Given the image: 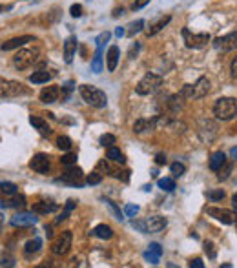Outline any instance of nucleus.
Returning <instances> with one entry per match:
<instances>
[{
	"label": "nucleus",
	"instance_id": "1",
	"mask_svg": "<svg viewBox=\"0 0 237 268\" xmlns=\"http://www.w3.org/2000/svg\"><path fill=\"white\" fill-rule=\"evenodd\" d=\"M213 115L219 120H232L237 117V99L234 97H221L213 104Z\"/></svg>",
	"mask_w": 237,
	"mask_h": 268
},
{
	"label": "nucleus",
	"instance_id": "2",
	"mask_svg": "<svg viewBox=\"0 0 237 268\" xmlns=\"http://www.w3.org/2000/svg\"><path fill=\"white\" fill-rule=\"evenodd\" d=\"M79 91H80V97H82V101L86 102V104H89V106H93V108H106L108 97L106 93L101 91L99 88L82 84V86L79 88Z\"/></svg>",
	"mask_w": 237,
	"mask_h": 268
},
{
	"label": "nucleus",
	"instance_id": "3",
	"mask_svg": "<svg viewBox=\"0 0 237 268\" xmlns=\"http://www.w3.org/2000/svg\"><path fill=\"white\" fill-rule=\"evenodd\" d=\"M131 225H133V228L141 230L142 233H157L160 230H164L168 221H166V217H160V215H152V217H146L144 221H133Z\"/></svg>",
	"mask_w": 237,
	"mask_h": 268
},
{
	"label": "nucleus",
	"instance_id": "4",
	"mask_svg": "<svg viewBox=\"0 0 237 268\" xmlns=\"http://www.w3.org/2000/svg\"><path fill=\"white\" fill-rule=\"evenodd\" d=\"M160 86H162V77H160V75H157V73H146V75L139 80L135 91L139 95H152Z\"/></svg>",
	"mask_w": 237,
	"mask_h": 268
},
{
	"label": "nucleus",
	"instance_id": "5",
	"mask_svg": "<svg viewBox=\"0 0 237 268\" xmlns=\"http://www.w3.org/2000/svg\"><path fill=\"white\" fill-rule=\"evenodd\" d=\"M37 57H39V49H20L17 51V55L13 57V64L18 70H26L30 68L33 62H37Z\"/></svg>",
	"mask_w": 237,
	"mask_h": 268
},
{
	"label": "nucleus",
	"instance_id": "6",
	"mask_svg": "<svg viewBox=\"0 0 237 268\" xmlns=\"http://www.w3.org/2000/svg\"><path fill=\"white\" fill-rule=\"evenodd\" d=\"M183 37L186 46L194 49L204 48L208 42H210V35L208 33H190V30H186V28L183 30Z\"/></svg>",
	"mask_w": 237,
	"mask_h": 268
},
{
	"label": "nucleus",
	"instance_id": "7",
	"mask_svg": "<svg viewBox=\"0 0 237 268\" xmlns=\"http://www.w3.org/2000/svg\"><path fill=\"white\" fill-rule=\"evenodd\" d=\"M26 93V88H24L20 82H15V80H0V97H6V99H11V97H18Z\"/></svg>",
	"mask_w": 237,
	"mask_h": 268
},
{
	"label": "nucleus",
	"instance_id": "8",
	"mask_svg": "<svg viewBox=\"0 0 237 268\" xmlns=\"http://www.w3.org/2000/svg\"><path fill=\"white\" fill-rule=\"evenodd\" d=\"M71 239H73V235H71L70 230L62 232L59 237L53 241V244H51V252H53L55 256H64V254H68V250H70V246H71Z\"/></svg>",
	"mask_w": 237,
	"mask_h": 268
},
{
	"label": "nucleus",
	"instance_id": "9",
	"mask_svg": "<svg viewBox=\"0 0 237 268\" xmlns=\"http://www.w3.org/2000/svg\"><path fill=\"white\" fill-rule=\"evenodd\" d=\"M213 48L217 51H223V53H228V51H234L237 49V33H228L225 37H219L213 40Z\"/></svg>",
	"mask_w": 237,
	"mask_h": 268
},
{
	"label": "nucleus",
	"instance_id": "10",
	"mask_svg": "<svg viewBox=\"0 0 237 268\" xmlns=\"http://www.w3.org/2000/svg\"><path fill=\"white\" fill-rule=\"evenodd\" d=\"M206 214L210 215V217H213V219L221 221L223 225H234V223H236V219H237L236 212H232V210H225V208H215V206L208 208Z\"/></svg>",
	"mask_w": 237,
	"mask_h": 268
},
{
	"label": "nucleus",
	"instance_id": "11",
	"mask_svg": "<svg viewBox=\"0 0 237 268\" xmlns=\"http://www.w3.org/2000/svg\"><path fill=\"white\" fill-rule=\"evenodd\" d=\"M37 215L35 212H18L17 215L11 217V227H18V228H28V227H35L37 225Z\"/></svg>",
	"mask_w": 237,
	"mask_h": 268
},
{
	"label": "nucleus",
	"instance_id": "12",
	"mask_svg": "<svg viewBox=\"0 0 237 268\" xmlns=\"http://www.w3.org/2000/svg\"><path fill=\"white\" fill-rule=\"evenodd\" d=\"M30 166L33 172L44 175V173H47L49 172V168H51V164H49V157H47L46 153H37L35 157L31 159Z\"/></svg>",
	"mask_w": 237,
	"mask_h": 268
},
{
	"label": "nucleus",
	"instance_id": "13",
	"mask_svg": "<svg viewBox=\"0 0 237 268\" xmlns=\"http://www.w3.org/2000/svg\"><path fill=\"white\" fill-rule=\"evenodd\" d=\"M82 170L80 168H75V166H70L68 168V172L66 173H62V177H59L57 181H62V183H68V185H77V186H80V181H82Z\"/></svg>",
	"mask_w": 237,
	"mask_h": 268
},
{
	"label": "nucleus",
	"instance_id": "14",
	"mask_svg": "<svg viewBox=\"0 0 237 268\" xmlns=\"http://www.w3.org/2000/svg\"><path fill=\"white\" fill-rule=\"evenodd\" d=\"M28 42H35V37L31 35H22V37H15V38H11V40L7 42H2V51H9V49H17L20 48V46H24V44H28Z\"/></svg>",
	"mask_w": 237,
	"mask_h": 268
},
{
	"label": "nucleus",
	"instance_id": "15",
	"mask_svg": "<svg viewBox=\"0 0 237 268\" xmlns=\"http://www.w3.org/2000/svg\"><path fill=\"white\" fill-rule=\"evenodd\" d=\"M59 97H60V88H57V86H47V88H44L40 91V101L44 104H53V102L59 101Z\"/></svg>",
	"mask_w": 237,
	"mask_h": 268
},
{
	"label": "nucleus",
	"instance_id": "16",
	"mask_svg": "<svg viewBox=\"0 0 237 268\" xmlns=\"http://www.w3.org/2000/svg\"><path fill=\"white\" fill-rule=\"evenodd\" d=\"M2 206L4 208H24L26 206V197L13 193V195H4L2 199Z\"/></svg>",
	"mask_w": 237,
	"mask_h": 268
},
{
	"label": "nucleus",
	"instance_id": "17",
	"mask_svg": "<svg viewBox=\"0 0 237 268\" xmlns=\"http://www.w3.org/2000/svg\"><path fill=\"white\" fill-rule=\"evenodd\" d=\"M192 86H194V99H202V97L208 95V91H210V80H208L206 77H201L196 84H192Z\"/></svg>",
	"mask_w": 237,
	"mask_h": 268
},
{
	"label": "nucleus",
	"instance_id": "18",
	"mask_svg": "<svg viewBox=\"0 0 237 268\" xmlns=\"http://www.w3.org/2000/svg\"><path fill=\"white\" fill-rule=\"evenodd\" d=\"M75 51H77V38H75V37H68L64 42V60L68 64L73 60Z\"/></svg>",
	"mask_w": 237,
	"mask_h": 268
},
{
	"label": "nucleus",
	"instance_id": "19",
	"mask_svg": "<svg viewBox=\"0 0 237 268\" xmlns=\"http://www.w3.org/2000/svg\"><path fill=\"white\" fill-rule=\"evenodd\" d=\"M170 20H172V17H170V15L157 18L155 22H152V24H150V28L146 30V35H148V37H154L155 33H159V31L162 30V28H164V26L168 24V22H170Z\"/></svg>",
	"mask_w": 237,
	"mask_h": 268
},
{
	"label": "nucleus",
	"instance_id": "20",
	"mask_svg": "<svg viewBox=\"0 0 237 268\" xmlns=\"http://www.w3.org/2000/svg\"><path fill=\"white\" fill-rule=\"evenodd\" d=\"M155 126H157V117L155 119H139L133 124V131L135 133H144V131H148V130H154Z\"/></svg>",
	"mask_w": 237,
	"mask_h": 268
},
{
	"label": "nucleus",
	"instance_id": "21",
	"mask_svg": "<svg viewBox=\"0 0 237 268\" xmlns=\"http://www.w3.org/2000/svg\"><path fill=\"white\" fill-rule=\"evenodd\" d=\"M118 57H120V51H118L117 46H112V48L108 49V55H106L108 72H115V68H117V62H118Z\"/></svg>",
	"mask_w": 237,
	"mask_h": 268
},
{
	"label": "nucleus",
	"instance_id": "22",
	"mask_svg": "<svg viewBox=\"0 0 237 268\" xmlns=\"http://www.w3.org/2000/svg\"><path fill=\"white\" fill-rule=\"evenodd\" d=\"M30 122H31V126H35L37 130L40 131V135H44V137L51 135V128L47 126V122L44 119H40V117H33V115H31Z\"/></svg>",
	"mask_w": 237,
	"mask_h": 268
},
{
	"label": "nucleus",
	"instance_id": "23",
	"mask_svg": "<svg viewBox=\"0 0 237 268\" xmlns=\"http://www.w3.org/2000/svg\"><path fill=\"white\" fill-rule=\"evenodd\" d=\"M225 162H226L225 152H215V153H212V157H210V170H212V172H219V168L223 166Z\"/></svg>",
	"mask_w": 237,
	"mask_h": 268
},
{
	"label": "nucleus",
	"instance_id": "24",
	"mask_svg": "<svg viewBox=\"0 0 237 268\" xmlns=\"http://www.w3.org/2000/svg\"><path fill=\"white\" fill-rule=\"evenodd\" d=\"M91 235L99 239H112L113 237V230L108 225H97V227L91 230Z\"/></svg>",
	"mask_w": 237,
	"mask_h": 268
},
{
	"label": "nucleus",
	"instance_id": "25",
	"mask_svg": "<svg viewBox=\"0 0 237 268\" xmlns=\"http://www.w3.org/2000/svg\"><path fill=\"white\" fill-rule=\"evenodd\" d=\"M57 208H59V206L55 203L40 201V203H37L35 206H33V212H35V214H51V212H55Z\"/></svg>",
	"mask_w": 237,
	"mask_h": 268
},
{
	"label": "nucleus",
	"instance_id": "26",
	"mask_svg": "<svg viewBox=\"0 0 237 268\" xmlns=\"http://www.w3.org/2000/svg\"><path fill=\"white\" fill-rule=\"evenodd\" d=\"M51 80V73H47L46 70H40V72H35L33 75H30V82L33 84H46Z\"/></svg>",
	"mask_w": 237,
	"mask_h": 268
},
{
	"label": "nucleus",
	"instance_id": "27",
	"mask_svg": "<svg viewBox=\"0 0 237 268\" xmlns=\"http://www.w3.org/2000/svg\"><path fill=\"white\" fill-rule=\"evenodd\" d=\"M106 157L110 159V161H113V162H120V164H124V155H122V152L118 148H115V146H110L108 148V153H106Z\"/></svg>",
	"mask_w": 237,
	"mask_h": 268
},
{
	"label": "nucleus",
	"instance_id": "28",
	"mask_svg": "<svg viewBox=\"0 0 237 268\" xmlns=\"http://www.w3.org/2000/svg\"><path fill=\"white\" fill-rule=\"evenodd\" d=\"M40 246H42L40 239H31V241H28L26 246H24V254H26V256H31V254L40 250Z\"/></svg>",
	"mask_w": 237,
	"mask_h": 268
},
{
	"label": "nucleus",
	"instance_id": "29",
	"mask_svg": "<svg viewBox=\"0 0 237 268\" xmlns=\"http://www.w3.org/2000/svg\"><path fill=\"white\" fill-rule=\"evenodd\" d=\"M206 131H210L213 137H215V133H217V126H215V122H212V120H201V130H199V135L201 137H204V133Z\"/></svg>",
	"mask_w": 237,
	"mask_h": 268
},
{
	"label": "nucleus",
	"instance_id": "30",
	"mask_svg": "<svg viewBox=\"0 0 237 268\" xmlns=\"http://www.w3.org/2000/svg\"><path fill=\"white\" fill-rule=\"evenodd\" d=\"M91 70L95 73L102 72V48H97V53L93 57V62H91Z\"/></svg>",
	"mask_w": 237,
	"mask_h": 268
},
{
	"label": "nucleus",
	"instance_id": "31",
	"mask_svg": "<svg viewBox=\"0 0 237 268\" xmlns=\"http://www.w3.org/2000/svg\"><path fill=\"white\" fill-rule=\"evenodd\" d=\"M159 188L160 190H164V191H172V190H175V181L173 179H159Z\"/></svg>",
	"mask_w": 237,
	"mask_h": 268
},
{
	"label": "nucleus",
	"instance_id": "32",
	"mask_svg": "<svg viewBox=\"0 0 237 268\" xmlns=\"http://www.w3.org/2000/svg\"><path fill=\"white\" fill-rule=\"evenodd\" d=\"M57 146H59L60 150H64V152H70L71 146H73V143H71L70 137H66V135H60V137L57 139Z\"/></svg>",
	"mask_w": 237,
	"mask_h": 268
},
{
	"label": "nucleus",
	"instance_id": "33",
	"mask_svg": "<svg viewBox=\"0 0 237 268\" xmlns=\"http://www.w3.org/2000/svg\"><path fill=\"white\" fill-rule=\"evenodd\" d=\"M0 190L4 195H13V193H17V185H13V183H0Z\"/></svg>",
	"mask_w": 237,
	"mask_h": 268
},
{
	"label": "nucleus",
	"instance_id": "34",
	"mask_svg": "<svg viewBox=\"0 0 237 268\" xmlns=\"http://www.w3.org/2000/svg\"><path fill=\"white\" fill-rule=\"evenodd\" d=\"M170 170H172L173 177H181V175H184V172H186V166H184L183 162H173L172 166H170Z\"/></svg>",
	"mask_w": 237,
	"mask_h": 268
},
{
	"label": "nucleus",
	"instance_id": "35",
	"mask_svg": "<svg viewBox=\"0 0 237 268\" xmlns=\"http://www.w3.org/2000/svg\"><path fill=\"white\" fill-rule=\"evenodd\" d=\"M99 143H101V146H113L115 144V135H112V133H104V135H101V139H99Z\"/></svg>",
	"mask_w": 237,
	"mask_h": 268
},
{
	"label": "nucleus",
	"instance_id": "36",
	"mask_svg": "<svg viewBox=\"0 0 237 268\" xmlns=\"http://www.w3.org/2000/svg\"><path fill=\"white\" fill-rule=\"evenodd\" d=\"M60 162L64 164V166H73L75 162H77V155L75 153H66L60 157Z\"/></svg>",
	"mask_w": 237,
	"mask_h": 268
},
{
	"label": "nucleus",
	"instance_id": "37",
	"mask_svg": "<svg viewBox=\"0 0 237 268\" xmlns=\"http://www.w3.org/2000/svg\"><path fill=\"white\" fill-rule=\"evenodd\" d=\"M142 26H144V20H135V22H131L130 24V30H128V37H133L135 33L142 30Z\"/></svg>",
	"mask_w": 237,
	"mask_h": 268
},
{
	"label": "nucleus",
	"instance_id": "38",
	"mask_svg": "<svg viewBox=\"0 0 237 268\" xmlns=\"http://www.w3.org/2000/svg\"><path fill=\"white\" fill-rule=\"evenodd\" d=\"M230 173H232V164H228V162H225L223 166L219 168V173H217V177L223 181V179H228L230 177Z\"/></svg>",
	"mask_w": 237,
	"mask_h": 268
},
{
	"label": "nucleus",
	"instance_id": "39",
	"mask_svg": "<svg viewBox=\"0 0 237 268\" xmlns=\"http://www.w3.org/2000/svg\"><path fill=\"white\" fill-rule=\"evenodd\" d=\"M101 181H102V173L101 172H91L88 177H86V183H88V185H99Z\"/></svg>",
	"mask_w": 237,
	"mask_h": 268
},
{
	"label": "nucleus",
	"instance_id": "40",
	"mask_svg": "<svg viewBox=\"0 0 237 268\" xmlns=\"http://www.w3.org/2000/svg\"><path fill=\"white\" fill-rule=\"evenodd\" d=\"M208 199H210V201H213V203H217V201H223V199H225V191H223V190L208 191Z\"/></svg>",
	"mask_w": 237,
	"mask_h": 268
},
{
	"label": "nucleus",
	"instance_id": "41",
	"mask_svg": "<svg viewBox=\"0 0 237 268\" xmlns=\"http://www.w3.org/2000/svg\"><path fill=\"white\" fill-rule=\"evenodd\" d=\"M110 37H112V33H110V31H104V33H101V35L97 37V40H95V42H97V48H102V46L110 40Z\"/></svg>",
	"mask_w": 237,
	"mask_h": 268
},
{
	"label": "nucleus",
	"instance_id": "42",
	"mask_svg": "<svg viewBox=\"0 0 237 268\" xmlns=\"http://www.w3.org/2000/svg\"><path fill=\"white\" fill-rule=\"evenodd\" d=\"M124 214L128 215V217H135V215L139 214V206H137V204H126Z\"/></svg>",
	"mask_w": 237,
	"mask_h": 268
},
{
	"label": "nucleus",
	"instance_id": "43",
	"mask_svg": "<svg viewBox=\"0 0 237 268\" xmlns=\"http://www.w3.org/2000/svg\"><path fill=\"white\" fill-rule=\"evenodd\" d=\"M148 252H152V254H155V256H162V248H160V244L159 243H152L150 244V248Z\"/></svg>",
	"mask_w": 237,
	"mask_h": 268
},
{
	"label": "nucleus",
	"instance_id": "44",
	"mask_svg": "<svg viewBox=\"0 0 237 268\" xmlns=\"http://www.w3.org/2000/svg\"><path fill=\"white\" fill-rule=\"evenodd\" d=\"M71 91H73V82L70 80V82H66V86L62 88V91H60V93H62V99H68Z\"/></svg>",
	"mask_w": 237,
	"mask_h": 268
},
{
	"label": "nucleus",
	"instance_id": "45",
	"mask_svg": "<svg viewBox=\"0 0 237 268\" xmlns=\"http://www.w3.org/2000/svg\"><path fill=\"white\" fill-rule=\"evenodd\" d=\"M70 11H71V17H82V6H80V4H73Z\"/></svg>",
	"mask_w": 237,
	"mask_h": 268
},
{
	"label": "nucleus",
	"instance_id": "46",
	"mask_svg": "<svg viewBox=\"0 0 237 268\" xmlns=\"http://www.w3.org/2000/svg\"><path fill=\"white\" fill-rule=\"evenodd\" d=\"M204 252H206L210 257H215V250H213V244L212 243H204Z\"/></svg>",
	"mask_w": 237,
	"mask_h": 268
},
{
	"label": "nucleus",
	"instance_id": "47",
	"mask_svg": "<svg viewBox=\"0 0 237 268\" xmlns=\"http://www.w3.org/2000/svg\"><path fill=\"white\" fill-rule=\"evenodd\" d=\"M188 267L190 268H202V267H204V263H202L201 259H194V261L188 263Z\"/></svg>",
	"mask_w": 237,
	"mask_h": 268
},
{
	"label": "nucleus",
	"instance_id": "48",
	"mask_svg": "<svg viewBox=\"0 0 237 268\" xmlns=\"http://www.w3.org/2000/svg\"><path fill=\"white\" fill-rule=\"evenodd\" d=\"M150 0H135V2H133V9H141V7H144L146 6V4H148Z\"/></svg>",
	"mask_w": 237,
	"mask_h": 268
},
{
	"label": "nucleus",
	"instance_id": "49",
	"mask_svg": "<svg viewBox=\"0 0 237 268\" xmlns=\"http://www.w3.org/2000/svg\"><path fill=\"white\" fill-rule=\"evenodd\" d=\"M230 72H232V77L237 78V57L232 60V66H230Z\"/></svg>",
	"mask_w": 237,
	"mask_h": 268
},
{
	"label": "nucleus",
	"instance_id": "50",
	"mask_svg": "<svg viewBox=\"0 0 237 268\" xmlns=\"http://www.w3.org/2000/svg\"><path fill=\"white\" fill-rule=\"evenodd\" d=\"M106 203L110 204V206H112V208H113V212H115V214H117V219H124V217H120V210H118L117 206H115V204H113L112 201H110V199H106Z\"/></svg>",
	"mask_w": 237,
	"mask_h": 268
},
{
	"label": "nucleus",
	"instance_id": "51",
	"mask_svg": "<svg viewBox=\"0 0 237 268\" xmlns=\"http://www.w3.org/2000/svg\"><path fill=\"white\" fill-rule=\"evenodd\" d=\"M155 162H157V164H166V155L164 153H157V157H155Z\"/></svg>",
	"mask_w": 237,
	"mask_h": 268
},
{
	"label": "nucleus",
	"instance_id": "52",
	"mask_svg": "<svg viewBox=\"0 0 237 268\" xmlns=\"http://www.w3.org/2000/svg\"><path fill=\"white\" fill-rule=\"evenodd\" d=\"M137 51H139V44L135 42V44H133V46L130 48V59H133V57H135Z\"/></svg>",
	"mask_w": 237,
	"mask_h": 268
},
{
	"label": "nucleus",
	"instance_id": "53",
	"mask_svg": "<svg viewBox=\"0 0 237 268\" xmlns=\"http://www.w3.org/2000/svg\"><path fill=\"white\" fill-rule=\"evenodd\" d=\"M230 157L237 162V146H236V148H232V150H230Z\"/></svg>",
	"mask_w": 237,
	"mask_h": 268
},
{
	"label": "nucleus",
	"instance_id": "54",
	"mask_svg": "<svg viewBox=\"0 0 237 268\" xmlns=\"http://www.w3.org/2000/svg\"><path fill=\"white\" fill-rule=\"evenodd\" d=\"M232 204H234V210H236V214H237V193L232 197Z\"/></svg>",
	"mask_w": 237,
	"mask_h": 268
},
{
	"label": "nucleus",
	"instance_id": "55",
	"mask_svg": "<svg viewBox=\"0 0 237 268\" xmlns=\"http://www.w3.org/2000/svg\"><path fill=\"white\" fill-rule=\"evenodd\" d=\"M115 35L122 37V35H124V30H122V28H117V30H115Z\"/></svg>",
	"mask_w": 237,
	"mask_h": 268
},
{
	"label": "nucleus",
	"instance_id": "56",
	"mask_svg": "<svg viewBox=\"0 0 237 268\" xmlns=\"http://www.w3.org/2000/svg\"><path fill=\"white\" fill-rule=\"evenodd\" d=\"M6 9H11V6H2V4H0V13H4Z\"/></svg>",
	"mask_w": 237,
	"mask_h": 268
},
{
	"label": "nucleus",
	"instance_id": "57",
	"mask_svg": "<svg viewBox=\"0 0 237 268\" xmlns=\"http://www.w3.org/2000/svg\"><path fill=\"white\" fill-rule=\"evenodd\" d=\"M46 233H47V237H51V235H53V232H51V227H46Z\"/></svg>",
	"mask_w": 237,
	"mask_h": 268
},
{
	"label": "nucleus",
	"instance_id": "58",
	"mask_svg": "<svg viewBox=\"0 0 237 268\" xmlns=\"http://www.w3.org/2000/svg\"><path fill=\"white\" fill-rule=\"evenodd\" d=\"M118 15H122V7H120V9H115V13H113V17H118Z\"/></svg>",
	"mask_w": 237,
	"mask_h": 268
}]
</instances>
